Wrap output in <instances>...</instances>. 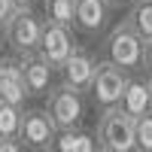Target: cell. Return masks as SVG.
Masks as SVG:
<instances>
[{
    "mask_svg": "<svg viewBox=\"0 0 152 152\" xmlns=\"http://www.w3.org/2000/svg\"><path fill=\"white\" fill-rule=\"evenodd\" d=\"M97 146L104 152H131L134 149V116H128L122 107L100 110L97 119Z\"/></svg>",
    "mask_w": 152,
    "mask_h": 152,
    "instance_id": "cell-3",
    "label": "cell"
},
{
    "mask_svg": "<svg viewBox=\"0 0 152 152\" xmlns=\"http://www.w3.org/2000/svg\"><path fill=\"white\" fill-rule=\"evenodd\" d=\"M128 3H134V0H110L113 9H122V6H128Z\"/></svg>",
    "mask_w": 152,
    "mask_h": 152,
    "instance_id": "cell-21",
    "label": "cell"
},
{
    "mask_svg": "<svg viewBox=\"0 0 152 152\" xmlns=\"http://www.w3.org/2000/svg\"><path fill=\"white\" fill-rule=\"evenodd\" d=\"M149 85H152V73H149Z\"/></svg>",
    "mask_w": 152,
    "mask_h": 152,
    "instance_id": "cell-24",
    "label": "cell"
},
{
    "mask_svg": "<svg viewBox=\"0 0 152 152\" xmlns=\"http://www.w3.org/2000/svg\"><path fill=\"white\" fill-rule=\"evenodd\" d=\"M134 149L152 152V113H143L134 119Z\"/></svg>",
    "mask_w": 152,
    "mask_h": 152,
    "instance_id": "cell-17",
    "label": "cell"
},
{
    "mask_svg": "<svg viewBox=\"0 0 152 152\" xmlns=\"http://www.w3.org/2000/svg\"><path fill=\"white\" fill-rule=\"evenodd\" d=\"M143 46H146V40L137 34V28H134L128 18H122L116 28L104 37V43H100L104 58L116 61L119 67L131 70V73L143 70Z\"/></svg>",
    "mask_w": 152,
    "mask_h": 152,
    "instance_id": "cell-1",
    "label": "cell"
},
{
    "mask_svg": "<svg viewBox=\"0 0 152 152\" xmlns=\"http://www.w3.org/2000/svg\"><path fill=\"white\" fill-rule=\"evenodd\" d=\"M46 110L52 113V119L61 128H73V125H79L82 116H85V100H82V91H76L70 88L67 82L61 85H52L46 94Z\"/></svg>",
    "mask_w": 152,
    "mask_h": 152,
    "instance_id": "cell-6",
    "label": "cell"
},
{
    "mask_svg": "<svg viewBox=\"0 0 152 152\" xmlns=\"http://www.w3.org/2000/svg\"><path fill=\"white\" fill-rule=\"evenodd\" d=\"M125 18L137 28V34H140L143 40H149L152 37V0H134Z\"/></svg>",
    "mask_w": 152,
    "mask_h": 152,
    "instance_id": "cell-14",
    "label": "cell"
},
{
    "mask_svg": "<svg viewBox=\"0 0 152 152\" xmlns=\"http://www.w3.org/2000/svg\"><path fill=\"white\" fill-rule=\"evenodd\" d=\"M3 43H6V31H3V24H0V49H3Z\"/></svg>",
    "mask_w": 152,
    "mask_h": 152,
    "instance_id": "cell-23",
    "label": "cell"
},
{
    "mask_svg": "<svg viewBox=\"0 0 152 152\" xmlns=\"http://www.w3.org/2000/svg\"><path fill=\"white\" fill-rule=\"evenodd\" d=\"M28 88H24V73H21V58L15 55H0V100L9 104H24Z\"/></svg>",
    "mask_w": 152,
    "mask_h": 152,
    "instance_id": "cell-11",
    "label": "cell"
},
{
    "mask_svg": "<svg viewBox=\"0 0 152 152\" xmlns=\"http://www.w3.org/2000/svg\"><path fill=\"white\" fill-rule=\"evenodd\" d=\"M143 70L152 73V37L146 40V46H143Z\"/></svg>",
    "mask_w": 152,
    "mask_h": 152,
    "instance_id": "cell-19",
    "label": "cell"
},
{
    "mask_svg": "<svg viewBox=\"0 0 152 152\" xmlns=\"http://www.w3.org/2000/svg\"><path fill=\"white\" fill-rule=\"evenodd\" d=\"M94 70H97V58L88 52V49L76 46L58 73H61V82H67L70 88L88 91V88H91V79H94Z\"/></svg>",
    "mask_w": 152,
    "mask_h": 152,
    "instance_id": "cell-8",
    "label": "cell"
},
{
    "mask_svg": "<svg viewBox=\"0 0 152 152\" xmlns=\"http://www.w3.org/2000/svg\"><path fill=\"white\" fill-rule=\"evenodd\" d=\"M73 49H76V43H73V28L46 18L43 40H40V49H37V52L52 64V70H61V67H64V61L70 58Z\"/></svg>",
    "mask_w": 152,
    "mask_h": 152,
    "instance_id": "cell-7",
    "label": "cell"
},
{
    "mask_svg": "<svg viewBox=\"0 0 152 152\" xmlns=\"http://www.w3.org/2000/svg\"><path fill=\"white\" fill-rule=\"evenodd\" d=\"M119 107L128 113V116H134V119L143 116V113H152V85H149V73H146V79H143V76H131V79H128Z\"/></svg>",
    "mask_w": 152,
    "mask_h": 152,
    "instance_id": "cell-12",
    "label": "cell"
},
{
    "mask_svg": "<svg viewBox=\"0 0 152 152\" xmlns=\"http://www.w3.org/2000/svg\"><path fill=\"white\" fill-rule=\"evenodd\" d=\"M12 3H15V6H34L37 0H12Z\"/></svg>",
    "mask_w": 152,
    "mask_h": 152,
    "instance_id": "cell-22",
    "label": "cell"
},
{
    "mask_svg": "<svg viewBox=\"0 0 152 152\" xmlns=\"http://www.w3.org/2000/svg\"><path fill=\"white\" fill-rule=\"evenodd\" d=\"M43 12H46L49 21H58V24L73 28V21H76V0H43Z\"/></svg>",
    "mask_w": 152,
    "mask_h": 152,
    "instance_id": "cell-15",
    "label": "cell"
},
{
    "mask_svg": "<svg viewBox=\"0 0 152 152\" xmlns=\"http://www.w3.org/2000/svg\"><path fill=\"white\" fill-rule=\"evenodd\" d=\"M12 9H15V3H12V0H0V24L12 15Z\"/></svg>",
    "mask_w": 152,
    "mask_h": 152,
    "instance_id": "cell-20",
    "label": "cell"
},
{
    "mask_svg": "<svg viewBox=\"0 0 152 152\" xmlns=\"http://www.w3.org/2000/svg\"><path fill=\"white\" fill-rule=\"evenodd\" d=\"M55 137H58V125L46 107H34L21 113L18 140L24 143V149H52Z\"/></svg>",
    "mask_w": 152,
    "mask_h": 152,
    "instance_id": "cell-5",
    "label": "cell"
},
{
    "mask_svg": "<svg viewBox=\"0 0 152 152\" xmlns=\"http://www.w3.org/2000/svg\"><path fill=\"white\" fill-rule=\"evenodd\" d=\"M18 58H21V73H24L28 97L49 94V88H52V64L40 52H28V55H18Z\"/></svg>",
    "mask_w": 152,
    "mask_h": 152,
    "instance_id": "cell-10",
    "label": "cell"
},
{
    "mask_svg": "<svg viewBox=\"0 0 152 152\" xmlns=\"http://www.w3.org/2000/svg\"><path fill=\"white\" fill-rule=\"evenodd\" d=\"M21 107L9 104V100H0V134L18 137V125H21Z\"/></svg>",
    "mask_w": 152,
    "mask_h": 152,
    "instance_id": "cell-16",
    "label": "cell"
},
{
    "mask_svg": "<svg viewBox=\"0 0 152 152\" xmlns=\"http://www.w3.org/2000/svg\"><path fill=\"white\" fill-rule=\"evenodd\" d=\"M52 149L55 152H94L100 146H97V134L79 128V125H73V128H61L58 131Z\"/></svg>",
    "mask_w": 152,
    "mask_h": 152,
    "instance_id": "cell-13",
    "label": "cell"
},
{
    "mask_svg": "<svg viewBox=\"0 0 152 152\" xmlns=\"http://www.w3.org/2000/svg\"><path fill=\"white\" fill-rule=\"evenodd\" d=\"M110 0H76V21H73V31H79L85 37H97L107 31L110 24Z\"/></svg>",
    "mask_w": 152,
    "mask_h": 152,
    "instance_id": "cell-9",
    "label": "cell"
},
{
    "mask_svg": "<svg viewBox=\"0 0 152 152\" xmlns=\"http://www.w3.org/2000/svg\"><path fill=\"white\" fill-rule=\"evenodd\" d=\"M43 28H46V18L37 15L34 6H15V9H12V15L3 21L6 46H9L15 55L37 52V49H40V40H43Z\"/></svg>",
    "mask_w": 152,
    "mask_h": 152,
    "instance_id": "cell-2",
    "label": "cell"
},
{
    "mask_svg": "<svg viewBox=\"0 0 152 152\" xmlns=\"http://www.w3.org/2000/svg\"><path fill=\"white\" fill-rule=\"evenodd\" d=\"M24 143L18 137H9V134H0V152H21Z\"/></svg>",
    "mask_w": 152,
    "mask_h": 152,
    "instance_id": "cell-18",
    "label": "cell"
},
{
    "mask_svg": "<svg viewBox=\"0 0 152 152\" xmlns=\"http://www.w3.org/2000/svg\"><path fill=\"white\" fill-rule=\"evenodd\" d=\"M128 79H131V70L119 67L116 61H110V58H100V61H97V70H94V79H91V88H88L91 104H94L97 110L119 107Z\"/></svg>",
    "mask_w": 152,
    "mask_h": 152,
    "instance_id": "cell-4",
    "label": "cell"
}]
</instances>
